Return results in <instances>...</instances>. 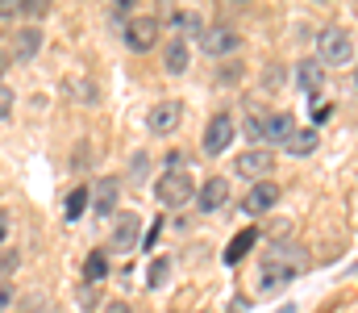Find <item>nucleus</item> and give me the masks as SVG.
<instances>
[{
    "instance_id": "aec40b11",
    "label": "nucleus",
    "mask_w": 358,
    "mask_h": 313,
    "mask_svg": "<svg viewBox=\"0 0 358 313\" xmlns=\"http://www.w3.org/2000/svg\"><path fill=\"white\" fill-rule=\"evenodd\" d=\"M296 272L292 267H279V263H267V276H263V288H279V284H287Z\"/></svg>"
},
{
    "instance_id": "c756f323",
    "label": "nucleus",
    "mask_w": 358,
    "mask_h": 313,
    "mask_svg": "<svg viewBox=\"0 0 358 313\" xmlns=\"http://www.w3.org/2000/svg\"><path fill=\"white\" fill-rule=\"evenodd\" d=\"M4 238H8V213L0 209V242H4Z\"/></svg>"
},
{
    "instance_id": "7ed1b4c3",
    "label": "nucleus",
    "mask_w": 358,
    "mask_h": 313,
    "mask_svg": "<svg viewBox=\"0 0 358 313\" xmlns=\"http://www.w3.org/2000/svg\"><path fill=\"white\" fill-rule=\"evenodd\" d=\"M229 142H234V117H229V113H217V117L204 125L200 146H204V155H221V151H229Z\"/></svg>"
},
{
    "instance_id": "f257e3e1",
    "label": "nucleus",
    "mask_w": 358,
    "mask_h": 313,
    "mask_svg": "<svg viewBox=\"0 0 358 313\" xmlns=\"http://www.w3.org/2000/svg\"><path fill=\"white\" fill-rule=\"evenodd\" d=\"M317 50H321V63L346 67V63L355 59V34H350V29H342V25H329V29H321Z\"/></svg>"
},
{
    "instance_id": "39448f33",
    "label": "nucleus",
    "mask_w": 358,
    "mask_h": 313,
    "mask_svg": "<svg viewBox=\"0 0 358 313\" xmlns=\"http://www.w3.org/2000/svg\"><path fill=\"white\" fill-rule=\"evenodd\" d=\"M179 121H183V104L179 101H159V104H150V113H146V130L150 134H176Z\"/></svg>"
},
{
    "instance_id": "f3484780",
    "label": "nucleus",
    "mask_w": 358,
    "mask_h": 313,
    "mask_svg": "<svg viewBox=\"0 0 358 313\" xmlns=\"http://www.w3.org/2000/svg\"><path fill=\"white\" fill-rule=\"evenodd\" d=\"M255 238H259L255 230H242V234H238V238H234V242L225 246V263H238V259H242V255H246V251L255 246Z\"/></svg>"
},
{
    "instance_id": "dca6fc26",
    "label": "nucleus",
    "mask_w": 358,
    "mask_h": 313,
    "mask_svg": "<svg viewBox=\"0 0 358 313\" xmlns=\"http://www.w3.org/2000/svg\"><path fill=\"white\" fill-rule=\"evenodd\" d=\"M117 193H121V188H117V180H108V176H104V180L96 184V213H108V209L117 205Z\"/></svg>"
},
{
    "instance_id": "9b49d317",
    "label": "nucleus",
    "mask_w": 358,
    "mask_h": 313,
    "mask_svg": "<svg viewBox=\"0 0 358 313\" xmlns=\"http://www.w3.org/2000/svg\"><path fill=\"white\" fill-rule=\"evenodd\" d=\"M187 59H192V55H187V42H183V38H171L167 50H163V67H167L171 76H183V71H187Z\"/></svg>"
},
{
    "instance_id": "cd10ccee",
    "label": "nucleus",
    "mask_w": 358,
    "mask_h": 313,
    "mask_svg": "<svg viewBox=\"0 0 358 313\" xmlns=\"http://www.w3.org/2000/svg\"><path fill=\"white\" fill-rule=\"evenodd\" d=\"M13 297H17V293H13V284H8V280H0V313L13 305Z\"/></svg>"
},
{
    "instance_id": "20e7f679",
    "label": "nucleus",
    "mask_w": 358,
    "mask_h": 313,
    "mask_svg": "<svg viewBox=\"0 0 358 313\" xmlns=\"http://www.w3.org/2000/svg\"><path fill=\"white\" fill-rule=\"evenodd\" d=\"M155 193H159V205H187L196 188H192V176L187 172H167Z\"/></svg>"
},
{
    "instance_id": "6ab92c4d",
    "label": "nucleus",
    "mask_w": 358,
    "mask_h": 313,
    "mask_svg": "<svg viewBox=\"0 0 358 313\" xmlns=\"http://www.w3.org/2000/svg\"><path fill=\"white\" fill-rule=\"evenodd\" d=\"M84 276H88L92 284L108 276V255H104V251H92V255H88V263H84Z\"/></svg>"
},
{
    "instance_id": "9d476101",
    "label": "nucleus",
    "mask_w": 358,
    "mask_h": 313,
    "mask_svg": "<svg viewBox=\"0 0 358 313\" xmlns=\"http://www.w3.org/2000/svg\"><path fill=\"white\" fill-rule=\"evenodd\" d=\"M225 201H229V180H225V176H213V180L200 188V209H204V213H217Z\"/></svg>"
},
{
    "instance_id": "ddd939ff",
    "label": "nucleus",
    "mask_w": 358,
    "mask_h": 313,
    "mask_svg": "<svg viewBox=\"0 0 358 313\" xmlns=\"http://www.w3.org/2000/svg\"><path fill=\"white\" fill-rule=\"evenodd\" d=\"M292 130H296V121H292L287 113H271V117H267V130H263V138L287 142V138H292Z\"/></svg>"
},
{
    "instance_id": "f03ea898",
    "label": "nucleus",
    "mask_w": 358,
    "mask_h": 313,
    "mask_svg": "<svg viewBox=\"0 0 358 313\" xmlns=\"http://www.w3.org/2000/svg\"><path fill=\"white\" fill-rule=\"evenodd\" d=\"M155 42H159V17L155 13H142V17L125 21V46L129 50H150Z\"/></svg>"
},
{
    "instance_id": "412c9836",
    "label": "nucleus",
    "mask_w": 358,
    "mask_h": 313,
    "mask_svg": "<svg viewBox=\"0 0 358 313\" xmlns=\"http://www.w3.org/2000/svg\"><path fill=\"white\" fill-rule=\"evenodd\" d=\"M171 25L183 29V34H200V17H196V13H176V17H171Z\"/></svg>"
},
{
    "instance_id": "f8f14e48",
    "label": "nucleus",
    "mask_w": 358,
    "mask_h": 313,
    "mask_svg": "<svg viewBox=\"0 0 358 313\" xmlns=\"http://www.w3.org/2000/svg\"><path fill=\"white\" fill-rule=\"evenodd\" d=\"M283 151H287V155H296V159L313 155V151H317V130H292V138L283 142Z\"/></svg>"
},
{
    "instance_id": "a878e982",
    "label": "nucleus",
    "mask_w": 358,
    "mask_h": 313,
    "mask_svg": "<svg viewBox=\"0 0 358 313\" xmlns=\"http://www.w3.org/2000/svg\"><path fill=\"white\" fill-rule=\"evenodd\" d=\"M0 17H4V21L21 17V0H0Z\"/></svg>"
},
{
    "instance_id": "a211bd4d",
    "label": "nucleus",
    "mask_w": 358,
    "mask_h": 313,
    "mask_svg": "<svg viewBox=\"0 0 358 313\" xmlns=\"http://www.w3.org/2000/svg\"><path fill=\"white\" fill-rule=\"evenodd\" d=\"M38 46H42V34L38 29H21L13 50H17V59H29V55H38Z\"/></svg>"
},
{
    "instance_id": "4be33fe9",
    "label": "nucleus",
    "mask_w": 358,
    "mask_h": 313,
    "mask_svg": "<svg viewBox=\"0 0 358 313\" xmlns=\"http://www.w3.org/2000/svg\"><path fill=\"white\" fill-rule=\"evenodd\" d=\"M13 101H17V97H13V88H8V84H0V121H8V117H13Z\"/></svg>"
},
{
    "instance_id": "4468645a",
    "label": "nucleus",
    "mask_w": 358,
    "mask_h": 313,
    "mask_svg": "<svg viewBox=\"0 0 358 313\" xmlns=\"http://www.w3.org/2000/svg\"><path fill=\"white\" fill-rule=\"evenodd\" d=\"M296 80H300L304 92H317V88L325 84V71H321V63H308V59H304V63L296 67Z\"/></svg>"
},
{
    "instance_id": "5701e85b",
    "label": "nucleus",
    "mask_w": 358,
    "mask_h": 313,
    "mask_svg": "<svg viewBox=\"0 0 358 313\" xmlns=\"http://www.w3.org/2000/svg\"><path fill=\"white\" fill-rule=\"evenodd\" d=\"M263 130H267V117L250 113V117H246V134H250V138H263Z\"/></svg>"
},
{
    "instance_id": "423d86ee",
    "label": "nucleus",
    "mask_w": 358,
    "mask_h": 313,
    "mask_svg": "<svg viewBox=\"0 0 358 313\" xmlns=\"http://www.w3.org/2000/svg\"><path fill=\"white\" fill-rule=\"evenodd\" d=\"M200 46H204V55H234L238 46H242V38H238V29H229V25H208V29H200Z\"/></svg>"
},
{
    "instance_id": "6e6552de",
    "label": "nucleus",
    "mask_w": 358,
    "mask_h": 313,
    "mask_svg": "<svg viewBox=\"0 0 358 313\" xmlns=\"http://www.w3.org/2000/svg\"><path fill=\"white\" fill-rule=\"evenodd\" d=\"M275 205H279V184H271V180H259V184L246 193V201H242V209L255 213V217L267 213V209H275Z\"/></svg>"
},
{
    "instance_id": "0eeeda50",
    "label": "nucleus",
    "mask_w": 358,
    "mask_h": 313,
    "mask_svg": "<svg viewBox=\"0 0 358 313\" xmlns=\"http://www.w3.org/2000/svg\"><path fill=\"white\" fill-rule=\"evenodd\" d=\"M234 172H242L250 180H263L267 172H275V155L271 151H242L238 163H234Z\"/></svg>"
},
{
    "instance_id": "7c9ffc66",
    "label": "nucleus",
    "mask_w": 358,
    "mask_h": 313,
    "mask_svg": "<svg viewBox=\"0 0 358 313\" xmlns=\"http://www.w3.org/2000/svg\"><path fill=\"white\" fill-rule=\"evenodd\" d=\"M4 63H8V55H0V71H4Z\"/></svg>"
},
{
    "instance_id": "393cba45",
    "label": "nucleus",
    "mask_w": 358,
    "mask_h": 313,
    "mask_svg": "<svg viewBox=\"0 0 358 313\" xmlns=\"http://www.w3.org/2000/svg\"><path fill=\"white\" fill-rule=\"evenodd\" d=\"M21 13L25 17H46V4L42 0H21Z\"/></svg>"
},
{
    "instance_id": "2eb2a0df",
    "label": "nucleus",
    "mask_w": 358,
    "mask_h": 313,
    "mask_svg": "<svg viewBox=\"0 0 358 313\" xmlns=\"http://www.w3.org/2000/svg\"><path fill=\"white\" fill-rule=\"evenodd\" d=\"M88 188H84V184H76V188H71V193H67V209H63V217H67V221H80V217H84V209H88Z\"/></svg>"
},
{
    "instance_id": "1a4fd4ad",
    "label": "nucleus",
    "mask_w": 358,
    "mask_h": 313,
    "mask_svg": "<svg viewBox=\"0 0 358 313\" xmlns=\"http://www.w3.org/2000/svg\"><path fill=\"white\" fill-rule=\"evenodd\" d=\"M138 238H142V221L134 213H121L117 225H113V251H134Z\"/></svg>"
},
{
    "instance_id": "bb28decb",
    "label": "nucleus",
    "mask_w": 358,
    "mask_h": 313,
    "mask_svg": "<svg viewBox=\"0 0 358 313\" xmlns=\"http://www.w3.org/2000/svg\"><path fill=\"white\" fill-rule=\"evenodd\" d=\"M13 272H17V255L8 251V255H0V280H4V276H13Z\"/></svg>"
},
{
    "instance_id": "b1692460",
    "label": "nucleus",
    "mask_w": 358,
    "mask_h": 313,
    "mask_svg": "<svg viewBox=\"0 0 358 313\" xmlns=\"http://www.w3.org/2000/svg\"><path fill=\"white\" fill-rule=\"evenodd\" d=\"M167 267H171L167 259H155V267H150V284H155V288H159V284L167 280Z\"/></svg>"
},
{
    "instance_id": "c85d7f7f",
    "label": "nucleus",
    "mask_w": 358,
    "mask_h": 313,
    "mask_svg": "<svg viewBox=\"0 0 358 313\" xmlns=\"http://www.w3.org/2000/svg\"><path fill=\"white\" fill-rule=\"evenodd\" d=\"M146 167H150V159H146V155H134V176H142Z\"/></svg>"
}]
</instances>
